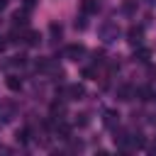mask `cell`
<instances>
[{
    "label": "cell",
    "mask_w": 156,
    "mask_h": 156,
    "mask_svg": "<svg viewBox=\"0 0 156 156\" xmlns=\"http://www.w3.org/2000/svg\"><path fill=\"white\" fill-rule=\"evenodd\" d=\"M5 46H7V41H5L2 37H0V51H5Z\"/></svg>",
    "instance_id": "obj_23"
},
{
    "label": "cell",
    "mask_w": 156,
    "mask_h": 156,
    "mask_svg": "<svg viewBox=\"0 0 156 156\" xmlns=\"http://www.w3.org/2000/svg\"><path fill=\"white\" fill-rule=\"evenodd\" d=\"M7 7V0H0V10H5Z\"/></svg>",
    "instance_id": "obj_24"
},
{
    "label": "cell",
    "mask_w": 156,
    "mask_h": 156,
    "mask_svg": "<svg viewBox=\"0 0 156 156\" xmlns=\"http://www.w3.org/2000/svg\"><path fill=\"white\" fill-rule=\"evenodd\" d=\"M134 98H139V100H151V90L149 88H139V90H134Z\"/></svg>",
    "instance_id": "obj_15"
},
{
    "label": "cell",
    "mask_w": 156,
    "mask_h": 156,
    "mask_svg": "<svg viewBox=\"0 0 156 156\" xmlns=\"http://www.w3.org/2000/svg\"><path fill=\"white\" fill-rule=\"evenodd\" d=\"M12 24H15V27H22V29H24V27H27V12H24V10H22V12L17 10V12L12 15Z\"/></svg>",
    "instance_id": "obj_11"
},
{
    "label": "cell",
    "mask_w": 156,
    "mask_h": 156,
    "mask_svg": "<svg viewBox=\"0 0 156 156\" xmlns=\"http://www.w3.org/2000/svg\"><path fill=\"white\" fill-rule=\"evenodd\" d=\"M100 37H102V41H105V44H112V41H117V39H119V27H117L115 22H107V24H102V27H100Z\"/></svg>",
    "instance_id": "obj_1"
},
{
    "label": "cell",
    "mask_w": 156,
    "mask_h": 156,
    "mask_svg": "<svg viewBox=\"0 0 156 156\" xmlns=\"http://www.w3.org/2000/svg\"><path fill=\"white\" fill-rule=\"evenodd\" d=\"M24 41H27L29 46H37V44H39V32H32V29H27V32H24Z\"/></svg>",
    "instance_id": "obj_13"
},
{
    "label": "cell",
    "mask_w": 156,
    "mask_h": 156,
    "mask_svg": "<svg viewBox=\"0 0 156 156\" xmlns=\"http://www.w3.org/2000/svg\"><path fill=\"white\" fill-rule=\"evenodd\" d=\"M63 115H66V105L63 102H51V117H54V122L63 119Z\"/></svg>",
    "instance_id": "obj_8"
},
{
    "label": "cell",
    "mask_w": 156,
    "mask_h": 156,
    "mask_svg": "<svg viewBox=\"0 0 156 156\" xmlns=\"http://www.w3.org/2000/svg\"><path fill=\"white\" fill-rule=\"evenodd\" d=\"M141 37H144V29H141V27H129V29H127V41H129L132 46H139V44H141Z\"/></svg>",
    "instance_id": "obj_5"
},
{
    "label": "cell",
    "mask_w": 156,
    "mask_h": 156,
    "mask_svg": "<svg viewBox=\"0 0 156 156\" xmlns=\"http://www.w3.org/2000/svg\"><path fill=\"white\" fill-rule=\"evenodd\" d=\"M29 134H32V132H29L27 127L20 129V132H17V141H20V144H27V141H29Z\"/></svg>",
    "instance_id": "obj_16"
},
{
    "label": "cell",
    "mask_w": 156,
    "mask_h": 156,
    "mask_svg": "<svg viewBox=\"0 0 156 156\" xmlns=\"http://www.w3.org/2000/svg\"><path fill=\"white\" fill-rule=\"evenodd\" d=\"M85 27H88V22H85V15H83V17L76 20V29H85Z\"/></svg>",
    "instance_id": "obj_20"
},
{
    "label": "cell",
    "mask_w": 156,
    "mask_h": 156,
    "mask_svg": "<svg viewBox=\"0 0 156 156\" xmlns=\"http://www.w3.org/2000/svg\"><path fill=\"white\" fill-rule=\"evenodd\" d=\"M83 95H85V88L80 83H71V85L63 88V98L66 100H83Z\"/></svg>",
    "instance_id": "obj_2"
},
{
    "label": "cell",
    "mask_w": 156,
    "mask_h": 156,
    "mask_svg": "<svg viewBox=\"0 0 156 156\" xmlns=\"http://www.w3.org/2000/svg\"><path fill=\"white\" fill-rule=\"evenodd\" d=\"M34 5H37V0H24V7H27V10H32Z\"/></svg>",
    "instance_id": "obj_22"
},
{
    "label": "cell",
    "mask_w": 156,
    "mask_h": 156,
    "mask_svg": "<svg viewBox=\"0 0 156 156\" xmlns=\"http://www.w3.org/2000/svg\"><path fill=\"white\" fill-rule=\"evenodd\" d=\"M93 61H95V63H105V51H102V49H95V51H93Z\"/></svg>",
    "instance_id": "obj_17"
},
{
    "label": "cell",
    "mask_w": 156,
    "mask_h": 156,
    "mask_svg": "<svg viewBox=\"0 0 156 156\" xmlns=\"http://www.w3.org/2000/svg\"><path fill=\"white\" fill-rule=\"evenodd\" d=\"M49 32H51V37H61V24L51 22V24H49Z\"/></svg>",
    "instance_id": "obj_18"
},
{
    "label": "cell",
    "mask_w": 156,
    "mask_h": 156,
    "mask_svg": "<svg viewBox=\"0 0 156 156\" xmlns=\"http://www.w3.org/2000/svg\"><path fill=\"white\" fill-rule=\"evenodd\" d=\"M132 98H134V88H132V85H119V88H117V100L129 102Z\"/></svg>",
    "instance_id": "obj_6"
},
{
    "label": "cell",
    "mask_w": 156,
    "mask_h": 156,
    "mask_svg": "<svg viewBox=\"0 0 156 156\" xmlns=\"http://www.w3.org/2000/svg\"><path fill=\"white\" fill-rule=\"evenodd\" d=\"M5 85L17 93V90H22V78H20V76H7V78H5Z\"/></svg>",
    "instance_id": "obj_9"
},
{
    "label": "cell",
    "mask_w": 156,
    "mask_h": 156,
    "mask_svg": "<svg viewBox=\"0 0 156 156\" xmlns=\"http://www.w3.org/2000/svg\"><path fill=\"white\" fill-rule=\"evenodd\" d=\"M149 58H151V51H149V49H141V46H139V49L134 51V61H141V63H149Z\"/></svg>",
    "instance_id": "obj_12"
},
{
    "label": "cell",
    "mask_w": 156,
    "mask_h": 156,
    "mask_svg": "<svg viewBox=\"0 0 156 156\" xmlns=\"http://www.w3.org/2000/svg\"><path fill=\"white\" fill-rule=\"evenodd\" d=\"M63 56L71 58V61H80V58L85 56V46H83V44H68V46L63 49Z\"/></svg>",
    "instance_id": "obj_3"
},
{
    "label": "cell",
    "mask_w": 156,
    "mask_h": 156,
    "mask_svg": "<svg viewBox=\"0 0 156 156\" xmlns=\"http://www.w3.org/2000/svg\"><path fill=\"white\" fill-rule=\"evenodd\" d=\"M88 122H90V119H88V115H85V112H83V115H78V117H76V124H78V127H85V124H88Z\"/></svg>",
    "instance_id": "obj_19"
},
{
    "label": "cell",
    "mask_w": 156,
    "mask_h": 156,
    "mask_svg": "<svg viewBox=\"0 0 156 156\" xmlns=\"http://www.w3.org/2000/svg\"><path fill=\"white\" fill-rule=\"evenodd\" d=\"M136 5H139L136 0H124V5H122V12H124V15H132V12L136 10Z\"/></svg>",
    "instance_id": "obj_14"
},
{
    "label": "cell",
    "mask_w": 156,
    "mask_h": 156,
    "mask_svg": "<svg viewBox=\"0 0 156 156\" xmlns=\"http://www.w3.org/2000/svg\"><path fill=\"white\" fill-rule=\"evenodd\" d=\"M80 10H83V15H95L98 12V0H83Z\"/></svg>",
    "instance_id": "obj_10"
},
{
    "label": "cell",
    "mask_w": 156,
    "mask_h": 156,
    "mask_svg": "<svg viewBox=\"0 0 156 156\" xmlns=\"http://www.w3.org/2000/svg\"><path fill=\"white\" fill-rule=\"evenodd\" d=\"M95 76V68H83V78H93Z\"/></svg>",
    "instance_id": "obj_21"
},
{
    "label": "cell",
    "mask_w": 156,
    "mask_h": 156,
    "mask_svg": "<svg viewBox=\"0 0 156 156\" xmlns=\"http://www.w3.org/2000/svg\"><path fill=\"white\" fill-rule=\"evenodd\" d=\"M102 124L110 127V129L119 127V112H117V110H105V112H102Z\"/></svg>",
    "instance_id": "obj_4"
},
{
    "label": "cell",
    "mask_w": 156,
    "mask_h": 156,
    "mask_svg": "<svg viewBox=\"0 0 156 156\" xmlns=\"http://www.w3.org/2000/svg\"><path fill=\"white\" fill-rule=\"evenodd\" d=\"M54 132H56V136H58V139H71V127H68V124H63L61 119H58V122H54Z\"/></svg>",
    "instance_id": "obj_7"
}]
</instances>
